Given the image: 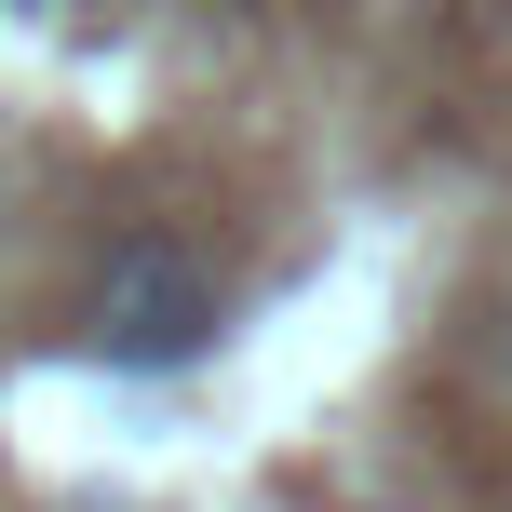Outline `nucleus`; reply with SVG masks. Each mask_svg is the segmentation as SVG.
<instances>
[{"instance_id": "1", "label": "nucleus", "mask_w": 512, "mask_h": 512, "mask_svg": "<svg viewBox=\"0 0 512 512\" xmlns=\"http://www.w3.org/2000/svg\"><path fill=\"white\" fill-rule=\"evenodd\" d=\"M216 337H230V283H216V256L189 230H122L95 256V283H81V351H95L108 378H176Z\"/></svg>"}, {"instance_id": "2", "label": "nucleus", "mask_w": 512, "mask_h": 512, "mask_svg": "<svg viewBox=\"0 0 512 512\" xmlns=\"http://www.w3.org/2000/svg\"><path fill=\"white\" fill-rule=\"evenodd\" d=\"M499 364H512V310H499Z\"/></svg>"}, {"instance_id": "3", "label": "nucleus", "mask_w": 512, "mask_h": 512, "mask_svg": "<svg viewBox=\"0 0 512 512\" xmlns=\"http://www.w3.org/2000/svg\"><path fill=\"white\" fill-rule=\"evenodd\" d=\"M14 14H41V0H14Z\"/></svg>"}]
</instances>
